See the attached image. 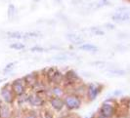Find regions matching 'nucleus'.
Masks as SVG:
<instances>
[{"mask_svg":"<svg viewBox=\"0 0 130 118\" xmlns=\"http://www.w3.org/2000/svg\"><path fill=\"white\" fill-rule=\"evenodd\" d=\"M116 113V106L112 101H106L101 106L100 115L104 118H111Z\"/></svg>","mask_w":130,"mask_h":118,"instance_id":"1","label":"nucleus"},{"mask_svg":"<svg viewBox=\"0 0 130 118\" xmlns=\"http://www.w3.org/2000/svg\"><path fill=\"white\" fill-rule=\"evenodd\" d=\"M65 102V106H67L68 109L73 110V109H77L81 105V100L76 95H69L67 96L64 100Z\"/></svg>","mask_w":130,"mask_h":118,"instance_id":"2","label":"nucleus"},{"mask_svg":"<svg viewBox=\"0 0 130 118\" xmlns=\"http://www.w3.org/2000/svg\"><path fill=\"white\" fill-rule=\"evenodd\" d=\"M102 89H103V86L97 82L90 83L87 87V97H88V99L90 101L96 100V98L99 96V94L102 92Z\"/></svg>","mask_w":130,"mask_h":118,"instance_id":"3","label":"nucleus"},{"mask_svg":"<svg viewBox=\"0 0 130 118\" xmlns=\"http://www.w3.org/2000/svg\"><path fill=\"white\" fill-rule=\"evenodd\" d=\"M47 77H48L50 82L58 85L62 82V80L64 78V75L59 71L56 67L52 66L47 70Z\"/></svg>","mask_w":130,"mask_h":118,"instance_id":"4","label":"nucleus"},{"mask_svg":"<svg viewBox=\"0 0 130 118\" xmlns=\"http://www.w3.org/2000/svg\"><path fill=\"white\" fill-rule=\"evenodd\" d=\"M11 89L13 91L14 95L16 96H22L25 94L26 91V86L24 84V79H16L14 80L11 84Z\"/></svg>","mask_w":130,"mask_h":118,"instance_id":"5","label":"nucleus"},{"mask_svg":"<svg viewBox=\"0 0 130 118\" xmlns=\"http://www.w3.org/2000/svg\"><path fill=\"white\" fill-rule=\"evenodd\" d=\"M1 98L7 104H11L14 101V93L12 89H8L7 86L3 87L1 90Z\"/></svg>","mask_w":130,"mask_h":118,"instance_id":"6","label":"nucleus"},{"mask_svg":"<svg viewBox=\"0 0 130 118\" xmlns=\"http://www.w3.org/2000/svg\"><path fill=\"white\" fill-rule=\"evenodd\" d=\"M112 21L117 22V23H122V22H126V21L130 20V13L127 11H123V12H117L112 16Z\"/></svg>","mask_w":130,"mask_h":118,"instance_id":"7","label":"nucleus"},{"mask_svg":"<svg viewBox=\"0 0 130 118\" xmlns=\"http://www.w3.org/2000/svg\"><path fill=\"white\" fill-rule=\"evenodd\" d=\"M50 104H51L53 108H54L55 110H57V111L62 110L63 107L65 106V102H64V100H62V99L59 98V97H53V98L51 99V101H50Z\"/></svg>","mask_w":130,"mask_h":118,"instance_id":"8","label":"nucleus"},{"mask_svg":"<svg viewBox=\"0 0 130 118\" xmlns=\"http://www.w3.org/2000/svg\"><path fill=\"white\" fill-rule=\"evenodd\" d=\"M65 80L69 84H74L79 80V77L74 70H69L65 74Z\"/></svg>","mask_w":130,"mask_h":118,"instance_id":"9","label":"nucleus"},{"mask_svg":"<svg viewBox=\"0 0 130 118\" xmlns=\"http://www.w3.org/2000/svg\"><path fill=\"white\" fill-rule=\"evenodd\" d=\"M28 102L33 106H41L44 104L43 99L41 98V97H39L38 95H35V94L34 95H30L28 97Z\"/></svg>","mask_w":130,"mask_h":118,"instance_id":"10","label":"nucleus"},{"mask_svg":"<svg viewBox=\"0 0 130 118\" xmlns=\"http://www.w3.org/2000/svg\"><path fill=\"white\" fill-rule=\"evenodd\" d=\"M80 50L82 51H85V52H97L98 51V47L94 44H91V43H83L82 45L78 47Z\"/></svg>","mask_w":130,"mask_h":118,"instance_id":"11","label":"nucleus"},{"mask_svg":"<svg viewBox=\"0 0 130 118\" xmlns=\"http://www.w3.org/2000/svg\"><path fill=\"white\" fill-rule=\"evenodd\" d=\"M67 39L70 40L72 43H73V44H76V45H79V44H83V39L81 38V37H79L78 35H76V34H67Z\"/></svg>","mask_w":130,"mask_h":118,"instance_id":"12","label":"nucleus"},{"mask_svg":"<svg viewBox=\"0 0 130 118\" xmlns=\"http://www.w3.org/2000/svg\"><path fill=\"white\" fill-rule=\"evenodd\" d=\"M0 116L2 118H8L10 116V109L7 105H1L0 107Z\"/></svg>","mask_w":130,"mask_h":118,"instance_id":"13","label":"nucleus"},{"mask_svg":"<svg viewBox=\"0 0 130 118\" xmlns=\"http://www.w3.org/2000/svg\"><path fill=\"white\" fill-rule=\"evenodd\" d=\"M7 35L9 38H13V39H22L24 37V34L20 31H10L7 32Z\"/></svg>","mask_w":130,"mask_h":118,"instance_id":"14","label":"nucleus"},{"mask_svg":"<svg viewBox=\"0 0 130 118\" xmlns=\"http://www.w3.org/2000/svg\"><path fill=\"white\" fill-rule=\"evenodd\" d=\"M16 15V8L13 4H10L8 7V11H7V16H8V19L9 20H13V18Z\"/></svg>","mask_w":130,"mask_h":118,"instance_id":"15","label":"nucleus"},{"mask_svg":"<svg viewBox=\"0 0 130 118\" xmlns=\"http://www.w3.org/2000/svg\"><path fill=\"white\" fill-rule=\"evenodd\" d=\"M24 81L26 82V84H34L36 82V77H35V75H33V73L27 74L26 77L24 78Z\"/></svg>","mask_w":130,"mask_h":118,"instance_id":"16","label":"nucleus"},{"mask_svg":"<svg viewBox=\"0 0 130 118\" xmlns=\"http://www.w3.org/2000/svg\"><path fill=\"white\" fill-rule=\"evenodd\" d=\"M10 48L11 49H14V50H18V51H21V50H23V49H25V47L26 45L25 44H23V43H21V42H15V43H12V44H10Z\"/></svg>","mask_w":130,"mask_h":118,"instance_id":"17","label":"nucleus"},{"mask_svg":"<svg viewBox=\"0 0 130 118\" xmlns=\"http://www.w3.org/2000/svg\"><path fill=\"white\" fill-rule=\"evenodd\" d=\"M52 93L54 94V97H59V98H60V97L63 95V90H62L61 87L55 86L52 89Z\"/></svg>","mask_w":130,"mask_h":118,"instance_id":"18","label":"nucleus"},{"mask_svg":"<svg viewBox=\"0 0 130 118\" xmlns=\"http://www.w3.org/2000/svg\"><path fill=\"white\" fill-rule=\"evenodd\" d=\"M39 36V33L38 32H35V31H31V32H27L24 34V37L23 38H36Z\"/></svg>","mask_w":130,"mask_h":118,"instance_id":"19","label":"nucleus"},{"mask_svg":"<svg viewBox=\"0 0 130 118\" xmlns=\"http://www.w3.org/2000/svg\"><path fill=\"white\" fill-rule=\"evenodd\" d=\"M30 51H31V52L43 53V52H47V49L43 48V47H40V46H34V47H32V48H30Z\"/></svg>","mask_w":130,"mask_h":118,"instance_id":"20","label":"nucleus"},{"mask_svg":"<svg viewBox=\"0 0 130 118\" xmlns=\"http://www.w3.org/2000/svg\"><path fill=\"white\" fill-rule=\"evenodd\" d=\"M111 74H113V75H118V76H122L124 75L126 72L122 70V69H112V70H110Z\"/></svg>","mask_w":130,"mask_h":118,"instance_id":"21","label":"nucleus"},{"mask_svg":"<svg viewBox=\"0 0 130 118\" xmlns=\"http://www.w3.org/2000/svg\"><path fill=\"white\" fill-rule=\"evenodd\" d=\"M91 31L94 33L95 35H104V31L101 30L100 28H97V27H92Z\"/></svg>","mask_w":130,"mask_h":118,"instance_id":"22","label":"nucleus"},{"mask_svg":"<svg viewBox=\"0 0 130 118\" xmlns=\"http://www.w3.org/2000/svg\"><path fill=\"white\" fill-rule=\"evenodd\" d=\"M15 64H16V63H10V64H8V65L5 66V68H4V73L11 71V70L13 69V67L15 66Z\"/></svg>","mask_w":130,"mask_h":118,"instance_id":"23","label":"nucleus"},{"mask_svg":"<svg viewBox=\"0 0 130 118\" xmlns=\"http://www.w3.org/2000/svg\"><path fill=\"white\" fill-rule=\"evenodd\" d=\"M68 56L67 55H59V56H56V57H54L53 59H56L57 61H66V60H68Z\"/></svg>","mask_w":130,"mask_h":118,"instance_id":"24","label":"nucleus"},{"mask_svg":"<svg viewBox=\"0 0 130 118\" xmlns=\"http://www.w3.org/2000/svg\"><path fill=\"white\" fill-rule=\"evenodd\" d=\"M26 118H37V115L34 111H30L28 112V114L26 116Z\"/></svg>","mask_w":130,"mask_h":118,"instance_id":"25","label":"nucleus"},{"mask_svg":"<svg viewBox=\"0 0 130 118\" xmlns=\"http://www.w3.org/2000/svg\"><path fill=\"white\" fill-rule=\"evenodd\" d=\"M106 26H107V27H111V29H113V28H115V26H113V25H111V24H107Z\"/></svg>","mask_w":130,"mask_h":118,"instance_id":"26","label":"nucleus"},{"mask_svg":"<svg viewBox=\"0 0 130 118\" xmlns=\"http://www.w3.org/2000/svg\"><path fill=\"white\" fill-rule=\"evenodd\" d=\"M128 108H129V110H130V100H129V102H128Z\"/></svg>","mask_w":130,"mask_h":118,"instance_id":"27","label":"nucleus"},{"mask_svg":"<svg viewBox=\"0 0 130 118\" xmlns=\"http://www.w3.org/2000/svg\"><path fill=\"white\" fill-rule=\"evenodd\" d=\"M0 107H1V105H0Z\"/></svg>","mask_w":130,"mask_h":118,"instance_id":"28","label":"nucleus"},{"mask_svg":"<svg viewBox=\"0 0 130 118\" xmlns=\"http://www.w3.org/2000/svg\"><path fill=\"white\" fill-rule=\"evenodd\" d=\"M58 1H60V0H58Z\"/></svg>","mask_w":130,"mask_h":118,"instance_id":"29","label":"nucleus"}]
</instances>
